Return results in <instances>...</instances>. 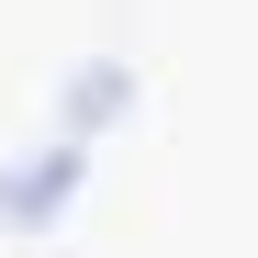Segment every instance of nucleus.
<instances>
[{"label": "nucleus", "mask_w": 258, "mask_h": 258, "mask_svg": "<svg viewBox=\"0 0 258 258\" xmlns=\"http://www.w3.org/2000/svg\"><path fill=\"white\" fill-rule=\"evenodd\" d=\"M68 191H79V146H56L45 168H34V180H12V191H0V202H12V213H56Z\"/></svg>", "instance_id": "nucleus-1"}]
</instances>
